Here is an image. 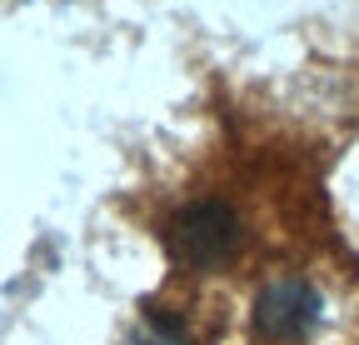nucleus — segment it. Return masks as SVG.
Returning <instances> with one entry per match:
<instances>
[{
	"label": "nucleus",
	"mask_w": 359,
	"mask_h": 345,
	"mask_svg": "<svg viewBox=\"0 0 359 345\" xmlns=\"http://www.w3.org/2000/svg\"><path fill=\"white\" fill-rule=\"evenodd\" d=\"M235 245H240V221H235V210L219 205V200H200L175 221V250L200 271L219 266Z\"/></svg>",
	"instance_id": "f257e3e1"
},
{
	"label": "nucleus",
	"mask_w": 359,
	"mask_h": 345,
	"mask_svg": "<svg viewBox=\"0 0 359 345\" xmlns=\"http://www.w3.org/2000/svg\"><path fill=\"white\" fill-rule=\"evenodd\" d=\"M314 315H320V295H314L304 280H280V285H269L259 295V306H255V320L264 335H280V340H294L314 325Z\"/></svg>",
	"instance_id": "f03ea898"
},
{
	"label": "nucleus",
	"mask_w": 359,
	"mask_h": 345,
	"mask_svg": "<svg viewBox=\"0 0 359 345\" xmlns=\"http://www.w3.org/2000/svg\"><path fill=\"white\" fill-rule=\"evenodd\" d=\"M140 345H190V330L180 325L170 311H145L140 320V335H135Z\"/></svg>",
	"instance_id": "7ed1b4c3"
}]
</instances>
